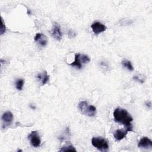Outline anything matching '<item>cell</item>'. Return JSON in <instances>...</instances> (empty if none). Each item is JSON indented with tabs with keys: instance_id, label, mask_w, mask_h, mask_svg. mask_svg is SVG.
Segmentation results:
<instances>
[{
	"instance_id": "6da1fadb",
	"label": "cell",
	"mask_w": 152,
	"mask_h": 152,
	"mask_svg": "<svg viewBox=\"0 0 152 152\" xmlns=\"http://www.w3.org/2000/svg\"><path fill=\"white\" fill-rule=\"evenodd\" d=\"M113 117L116 122L124 125L128 131H133L131 126L133 118L126 110L121 107L116 108L113 112Z\"/></svg>"
},
{
	"instance_id": "7a4b0ae2",
	"label": "cell",
	"mask_w": 152,
	"mask_h": 152,
	"mask_svg": "<svg viewBox=\"0 0 152 152\" xmlns=\"http://www.w3.org/2000/svg\"><path fill=\"white\" fill-rule=\"evenodd\" d=\"M78 107L81 113L88 116H94L96 114V108L93 105L88 104L86 101H81Z\"/></svg>"
},
{
	"instance_id": "3957f363",
	"label": "cell",
	"mask_w": 152,
	"mask_h": 152,
	"mask_svg": "<svg viewBox=\"0 0 152 152\" xmlns=\"http://www.w3.org/2000/svg\"><path fill=\"white\" fill-rule=\"evenodd\" d=\"M90 61V58L86 55L77 53L75 55L74 62L69 64V65L78 69L82 68L83 64H87Z\"/></svg>"
},
{
	"instance_id": "277c9868",
	"label": "cell",
	"mask_w": 152,
	"mask_h": 152,
	"mask_svg": "<svg viewBox=\"0 0 152 152\" xmlns=\"http://www.w3.org/2000/svg\"><path fill=\"white\" fill-rule=\"evenodd\" d=\"M91 144L100 151H106L109 148L107 141L102 137H93L91 139Z\"/></svg>"
},
{
	"instance_id": "5b68a950",
	"label": "cell",
	"mask_w": 152,
	"mask_h": 152,
	"mask_svg": "<svg viewBox=\"0 0 152 152\" xmlns=\"http://www.w3.org/2000/svg\"><path fill=\"white\" fill-rule=\"evenodd\" d=\"M31 145L34 147H39L41 144L40 138L37 131H32L28 136Z\"/></svg>"
},
{
	"instance_id": "8992f818",
	"label": "cell",
	"mask_w": 152,
	"mask_h": 152,
	"mask_svg": "<svg viewBox=\"0 0 152 152\" xmlns=\"http://www.w3.org/2000/svg\"><path fill=\"white\" fill-rule=\"evenodd\" d=\"M1 119L2 121V128L3 129L6 128L12 123L13 121V114L10 111H7L3 113Z\"/></svg>"
},
{
	"instance_id": "52a82bcc",
	"label": "cell",
	"mask_w": 152,
	"mask_h": 152,
	"mask_svg": "<svg viewBox=\"0 0 152 152\" xmlns=\"http://www.w3.org/2000/svg\"><path fill=\"white\" fill-rule=\"evenodd\" d=\"M91 28L95 34H99L102 32H104L107 29V27L105 25L98 21L93 23L91 25Z\"/></svg>"
},
{
	"instance_id": "ba28073f",
	"label": "cell",
	"mask_w": 152,
	"mask_h": 152,
	"mask_svg": "<svg viewBox=\"0 0 152 152\" xmlns=\"http://www.w3.org/2000/svg\"><path fill=\"white\" fill-rule=\"evenodd\" d=\"M34 40L41 46H45L48 42L47 37L44 34L41 33H37L34 37Z\"/></svg>"
},
{
	"instance_id": "9c48e42d",
	"label": "cell",
	"mask_w": 152,
	"mask_h": 152,
	"mask_svg": "<svg viewBox=\"0 0 152 152\" xmlns=\"http://www.w3.org/2000/svg\"><path fill=\"white\" fill-rule=\"evenodd\" d=\"M51 35L54 37V39L56 40H61L62 38V32L61 31V27L59 24L55 23L53 26V27L50 32Z\"/></svg>"
},
{
	"instance_id": "30bf717a",
	"label": "cell",
	"mask_w": 152,
	"mask_h": 152,
	"mask_svg": "<svg viewBox=\"0 0 152 152\" xmlns=\"http://www.w3.org/2000/svg\"><path fill=\"white\" fill-rule=\"evenodd\" d=\"M36 78L39 81L40 85L42 86H43L44 85H45L48 83V81H49L50 77H49V75L48 74L47 71H44L43 72L38 74L36 75Z\"/></svg>"
},
{
	"instance_id": "8fae6325",
	"label": "cell",
	"mask_w": 152,
	"mask_h": 152,
	"mask_svg": "<svg viewBox=\"0 0 152 152\" xmlns=\"http://www.w3.org/2000/svg\"><path fill=\"white\" fill-rule=\"evenodd\" d=\"M138 147L142 148H151L152 147V141L147 137H144L139 141Z\"/></svg>"
},
{
	"instance_id": "7c38bea8",
	"label": "cell",
	"mask_w": 152,
	"mask_h": 152,
	"mask_svg": "<svg viewBox=\"0 0 152 152\" xmlns=\"http://www.w3.org/2000/svg\"><path fill=\"white\" fill-rule=\"evenodd\" d=\"M128 132H129V131L126 128H125V130H124V129H117L113 133L114 138L117 141H120V140L124 139L126 137Z\"/></svg>"
},
{
	"instance_id": "4fadbf2b",
	"label": "cell",
	"mask_w": 152,
	"mask_h": 152,
	"mask_svg": "<svg viewBox=\"0 0 152 152\" xmlns=\"http://www.w3.org/2000/svg\"><path fill=\"white\" fill-rule=\"evenodd\" d=\"M122 65L124 67L126 68L127 69H128L129 71H133L134 70V67L131 64V62L129 60H126V59H124L122 61Z\"/></svg>"
},
{
	"instance_id": "5bb4252c",
	"label": "cell",
	"mask_w": 152,
	"mask_h": 152,
	"mask_svg": "<svg viewBox=\"0 0 152 152\" xmlns=\"http://www.w3.org/2000/svg\"><path fill=\"white\" fill-rule=\"evenodd\" d=\"M77 151L76 149L71 144H69L65 146L62 147L59 150V151Z\"/></svg>"
},
{
	"instance_id": "9a60e30c",
	"label": "cell",
	"mask_w": 152,
	"mask_h": 152,
	"mask_svg": "<svg viewBox=\"0 0 152 152\" xmlns=\"http://www.w3.org/2000/svg\"><path fill=\"white\" fill-rule=\"evenodd\" d=\"M24 84V80L23 79L20 78V79L16 80V81H15V87H16V88L19 91L23 89Z\"/></svg>"
},
{
	"instance_id": "2e32d148",
	"label": "cell",
	"mask_w": 152,
	"mask_h": 152,
	"mask_svg": "<svg viewBox=\"0 0 152 152\" xmlns=\"http://www.w3.org/2000/svg\"><path fill=\"white\" fill-rule=\"evenodd\" d=\"M68 137H70V132H69V128H68V127L66 128V129H65V131H64V133H63L62 135H61L59 137V138L60 140H61L62 141H63L64 140L67 138Z\"/></svg>"
},
{
	"instance_id": "e0dca14e",
	"label": "cell",
	"mask_w": 152,
	"mask_h": 152,
	"mask_svg": "<svg viewBox=\"0 0 152 152\" xmlns=\"http://www.w3.org/2000/svg\"><path fill=\"white\" fill-rule=\"evenodd\" d=\"M6 31V27L5 25L4 24V20L2 19V18H1V29H0V33L1 34H3Z\"/></svg>"
},
{
	"instance_id": "ac0fdd59",
	"label": "cell",
	"mask_w": 152,
	"mask_h": 152,
	"mask_svg": "<svg viewBox=\"0 0 152 152\" xmlns=\"http://www.w3.org/2000/svg\"><path fill=\"white\" fill-rule=\"evenodd\" d=\"M75 35H76L75 33L72 30H70L68 31V37H69V38H72V37H75Z\"/></svg>"
},
{
	"instance_id": "d6986e66",
	"label": "cell",
	"mask_w": 152,
	"mask_h": 152,
	"mask_svg": "<svg viewBox=\"0 0 152 152\" xmlns=\"http://www.w3.org/2000/svg\"><path fill=\"white\" fill-rule=\"evenodd\" d=\"M132 78H133V80H135V81H138V82H140V83H144V81H143L142 80L140 79V78L138 77V76L135 75Z\"/></svg>"
},
{
	"instance_id": "ffe728a7",
	"label": "cell",
	"mask_w": 152,
	"mask_h": 152,
	"mask_svg": "<svg viewBox=\"0 0 152 152\" xmlns=\"http://www.w3.org/2000/svg\"><path fill=\"white\" fill-rule=\"evenodd\" d=\"M145 104H146V106H147L148 108H151V102H146V103H145Z\"/></svg>"
},
{
	"instance_id": "44dd1931",
	"label": "cell",
	"mask_w": 152,
	"mask_h": 152,
	"mask_svg": "<svg viewBox=\"0 0 152 152\" xmlns=\"http://www.w3.org/2000/svg\"><path fill=\"white\" fill-rule=\"evenodd\" d=\"M30 107L32 109H36V106H33L31 104H30Z\"/></svg>"
}]
</instances>
